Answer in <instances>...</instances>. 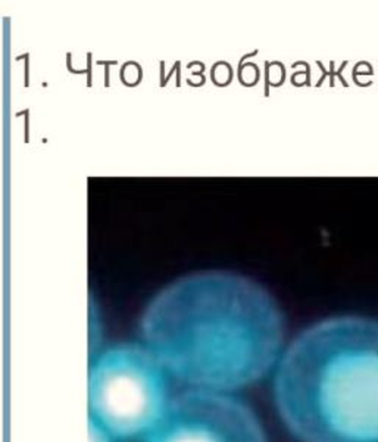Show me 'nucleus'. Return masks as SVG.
I'll use <instances>...</instances> for the list:
<instances>
[{"mask_svg": "<svg viewBox=\"0 0 378 442\" xmlns=\"http://www.w3.org/2000/svg\"><path fill=\"white\" fill-rule=\"evenodd\" d=\"M283 317L257 285L230 275L187 277L161 293L143 319L159 363L205 391H231L263 378L277 361Z\"/></svg>", "mask_w": 378, "mask_h": 442, "instance_id": "obj_1", "label": "nucleus"}, {"mask_svg": "<svg viewBox=\"0 0 378 442\" xmlns=\"http://www.w3.org/2000/svg\"><path fill=\"white\" fill-rule=\"evenodd\" d=\"M277 409L303 442H378V321L343 316L294 339L275 376Z\"/></svg>", "mask_w": 378, "mask_h": 442, "instance_id": "obj_2", "label": "nucleus"}, {"mask_svg": "<svg viewBox=\"0 0 378 442\" xmlns=\"http://www.w3.org/2000/svg\"><path fill=\"white\" fill-rule=\"evenodd\" d=\"M164 366L149 350L120 345L90 371L89 402L96 423L114 436L150 432L168 405Z\"/></svg>", "mask_w": 378, "mask_h": 442, "instance_id": "obj_3", "label": "nucleus"}, {"mask_svg": "<svg viewBox=\"0 0 378 442\" xmlns=\"http://www.w3.org/2000/svg\"><path fill=\"white\" fill-rule=\"evenodd\" d=\"M147 442H267L256 416L231 396L188 391L168 402Z\"/></svg>", "mask_w": 378, "mask_h": 442, "instance_id": "obj_4", "label": "nucleus"}, {"mask_svg": "<svg viewBox=\"0 0 378 442\" xmlns=\"http://www.w3.org/2000/svg\"><path fill=\"white\" fill-rule=\"evenodd\" d=\"M90 439L91 442H110L107 438V432L103 430L97 423H91L90 427Z\"/></svg>", "mask_w": 378, "mask_h": 442, "instance_id": "obj_5", "label": "nucleus"}]
</instances>
